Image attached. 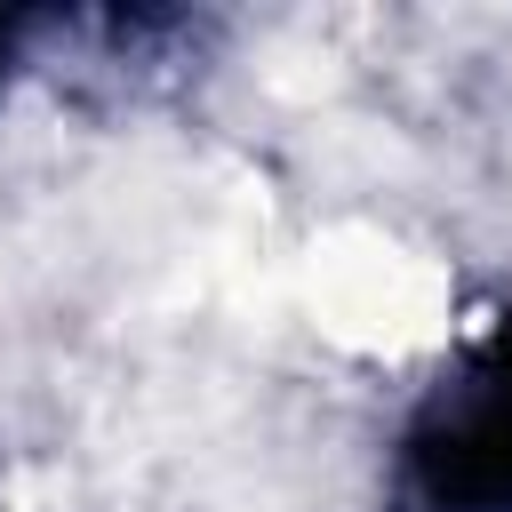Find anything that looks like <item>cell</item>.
I'll list each match as a JSON object with an SVG mask.
<instances>
[{
  "label": "cell",
  "instance_id": "1",
  "mask_svg": "<svg viewBox=\"0 0 512 512\" xmlns=\"http://www.w3.org/2000/svg\"><path fill=\"white\" fill-rule=\"evenodd\" d=\"M384 512H512V312L456 344L384 456Z\"/></svg>",
  "mask_w": 512,
  "mask_h": 512
}]
</instances>
